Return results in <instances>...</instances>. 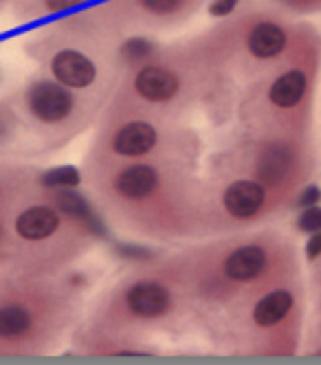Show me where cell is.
I'll return each mask as SVG.
<instances>
[{
	"instance_id": "cell-1",
	"label": "cell",
	"mask_w": 321,
	"mask_h": 365,
	"mask_svg": "<svg viewBox=\"0 0 321 365\" xmlns=\"http://www.w3.org/2000/svg\"><path fill=\"white\" fill-rule=\"evenodd\" d=\"M24 103L29 115L46 125L64 123L75 113V97L68 86L60 84L58 80H36L29 84L24 93Z\"/></svg>"
},
{
	"instance_id": "cell-2",
	"label": "cell",
	"mask_w": 321,
	"mask_h": 365,
	"mask_svg": "<svg viewBox=\"0 0 321 365\" xmlns=\"http://www.w3.org/2000/svg\"><path fill=\"white\" fill-rule=\"evenodd\" d=\"M172 291L156 279H139L123 291V308L137 319H160L172 310Z\"/></svg>"
},
{
	"instance_id": "cell-3",
	"label": "cell",
	"mask_w": 321,
	"mask_h": 365,
	"mask_svg": "<svg viewBox=\"0 0 321 365\" xmlns=\"http://www.w3.org/2000/svg\"><path fill=\"white\" fill-rule=\"evenodd\" d=\"M160 185V174L152 163H130L113 178V192L119 200L139 205L150 200Z\"/></svg>"
},
{
	"instance_id": "cell-4",
	"label": "cell",
	"mask_w": 321,
	"mask_h": 365,
	"mask_svg": "<svg viewBox=\"0 0 321 365\" xmlns=\"http://www.w3.org/2000/svg\"><path fill=\"white\" fill-rule=\"evenodd\" d=\"M132 91L139 99H146L150 103H165L178 95L180 77L168 66L146 62L132 77Z\"/></svg>"
},
{
	"instance_id": "cell-5",
	"label": "cell",
	"mask_w": 321,
	"mask_h": 365,
	"mask_svg": "<svg viewBox=\"0 0 321 365\" xmlns=\"http://www.w3.org/2000/svg\"><path fill=\"white\" fill-rule=\"evenodd\" d=\"M62 212L56 205H31L18 214L14 222L16 236L24 242H44L58 233L62 225Z\"/></svg>"
},
{
	"instance_id": "cell-6",
	"label": "cell",
	"mask_w": 321,
	"mask_h": 365,
	"mask_svg": "<svg viewBox=\"0 0 321 365\" xmlns=\"http://www.w3.org/2000/svg\"><path fill=\"white\" fill-rule=\"evenodd\" d=\"M51 75L68 88H86L97 80V66L82 51L62 48L51 58Z\"/></svg>"
},
{
	"instance_id": "cell-7",
	"label": "cell",
	"mask_w": 321,
	"mask_h": 365,
	"mask_svg": "<svg viewBox=\"0 0 321 365\" xmlns=\"http://www.w3.org/2000/svg\"><path fill=\"white\" fill-rule=\"evenodd\" d=\"M158 143V130L148 121H128L111 137V150L126 159H139L150 154Z\"/></svg>"
},
{
	"instance_id": "cell-8",
	"label": "cell",
	"mask_w": 321,
	"mask_h": 365,
	"mask_svg": "<svg viewBox=\"0 0 321 365\" xmlns=\"http://www.w3.org/2000/svg\"><path fill=\"white\" fill-rule=\"evenodd\" d=\"M264 205V187L255 180H233L223 194L225 212L235 220H249Z\"/></svg>"
},
{
	"instance_id": "cell-9",
	"label": "cell",
	"mask_w": 321,
	"mask_h": 365,
	"mask_svg": "<svg viewBox=\"0 0 321 365\" xmlns=\"http://www.w3.org/2000/svg\"><path fill=\"white\" fill-rule=\"evenodd\" d=\"M266 267V253L258 245H245L233 249L223 262V273L233 282H251Z\"/></svg>"
},
{
	"instance_id": "cell-10",
	"label": "cell",
	"mask_w": 321,
	"mask_h": 365,
	"mask_svg": "<svg viewBox=\"0 0 321 365\" xmlns=\"http://www.w3.org/2000/svg\"><path fill=\"white\" fill-rule=\"evenodd\" d=\"M34 310L22 302L0 304V341H22L34 330Z\"/></svg>"
},
{
	"instance_id": "cell-11",
	"label": "cell",
	"mask_w": 321,
	"mask_h": 365,
	"mask_svg": "<svg viewBox=\"0 0 321 365\" xmlns=\"http://www.w3.org/2000/svg\"><path fill=\"white\" fill-rule=\"evenodd\" d=\"M286 46V34L275 22H258L247 36L249 53L258 60L277 58Z\"/></svg>"
},
{
	"instance_id": "cell-12",
	"label": "cell",
	"mask_w": 321,
	"mask_h": 365,
	"mask_svg": "<svg viewBox=\"0 0 321 365\" xmlns=\"http://www.w3.org/2000/svg\"><path fill=\"white\" fill-rule=\"evenodd\" d=\"M56 207L68 218L82 222L86 227V231L91 233H101L103 225L97 218V214L93 212V207L88 205V200L84 196H79L75 190H58L56 192Z\"/></svg>"
},
{
	"instance_id": "cell-13",
	"label": "cell",
	"mask_w": 321,
	"mask_h": 365,
	"mask_svg": "<svg viewBox=\"0 0 321 365\" xmlns=\"http://www.w3.org/2000/svg\"><path fill=\"white\" fill-rule=\"evenodd\" d=\"M306 86H308V82L302 71H288L273 82V86L269 91V99L277 108H292L302 101Z\"/></svg>"
},
{
	"instance_id": "cell-14",
	"label": "cell",
	"mask_w": 321,
	"mask_h": 365,
	"mask_svg": "<svg viewBox=\"0 0 321 365\" xmlns=\"http://www.w3.org/2000/svg\"><path fill=\"white\" fill-rule=\"evenodd\" d=\"M292 308V295L288 291H273L262 297L253 308V322L262 328L280 324Z\"/></svg>"
},
{
	"instance_id": "cell-15",
	"label": "cell",
	"mask_w": 321,
	"mask_h": 365,
	"mask_svg": "<svg viewBox=\"0 0 321 365\" xmlns=\"http://www.w3.org/2000/svg\"><path fill=\"white\" fill-rule=\"evenodd\" d=\"M288 170V159H286V152L280 150V148H269L260 159V168H258V174L262 180L271 182V185H277V180L286 174Z\"/></svg>"
},
{
	"instance_id": "cell-16",
	"label": "cell",
	"mask_w": 321,
	"mask_h": 365,
	"mask_svg": "<svg viewBox=\"0 0 321 365\" xmlns=\"http://www.w3.org/2000/svg\"><path fill=\"white\" fill-rule=\"evenodd\" d=\"M154 53H156V44L150 38H143V36L128 38L119 46V56H121V60L126 64H146Z\"/></svg>"
},
{
	"instance_id": "cell-17",
	"label": "cell",
	"mask_w": 321,
	"mask_h": 365,
	"mask_svg": "<svg viewBox=\"0 0 321 365\" xmlns=\"http://www.w3.org/2000/svg\"><path fill=\"white\" fill-rule=\"evenodd\" d=\"M40 182H42V187L53 190V192H58V190H75L79 182H82V176H79L77 168L62 165V168L44 172Z\"/></svg>"
},
{
	"instance_id": "cell-18",
	"label": "cell",
	"mask_w": 321,
	"mask_h": 365,
	"mask_svg": "<svg viewBox=\"0 0 321 365\" xmlns=\"http://www.w3.org/2000/svg\"><path fill=\"white\" fill-rule=\"evenodd\" d=\"M185 0H137V5L154 16H170L183 7Z\"/></svg>"
},
{
	"instance_id": "cell-19",
	"label": "cell",
	"mask_w": 321,
	"mask_h": 365,
	"mask_svg": "<svg viewBox=\"0 0 321 365\" xmlns=\"http://www.w3.org/2000/svg\"><path fill=\"white\" fill-rule=\"evenodd\" d=\"M297 227L302 231H308V233L321 231V210H319V207H315V205L306 207V212L297 220Z\"/></svg>"
},
{
	"instance_id": "cell-20",
	"label": "cell",
	"mask_w": 321,
	"mask_h": 365,
	"mask_svg": "<svg viewBox=\"0 0 321 365\" xmlns=\"http://www.w3.org/2000/svg\"><path fill=\"white\" fill-rule=\"evenodd\" d=\"M238 3L240 0H213V3L209 5V14L216 16V18H225L238 7Z\"/></svg>"
},
{
	"instance_id": "cell-21",
	"label": "cell",
	"mask_w": 321,
	"mask_h": 365,
	"mask_svg": "<svg viewBox=\"0 0 321 365\" xmlns=\"http://www.w3.org/2000/svg\"><path fill=\"white\" fill-rule=\"evenodd\" d=\"M82 3H86V0H44V7L49 11H68Z\"/></svg>"
},
{
	"instance_id": "cell-22",
	"label": "cell",
	"mask_w": 321,
	"mask_h": 365,
	"mask_svg": "<svg viewBox=\"0 0 321 365\" xmlns=\"http://www.w3.org/2000/svg\"><path fill=\"white\" fill-rule=\"evenodd\" d=\"M306 253H308L310 259H317L321 255V231H315L310 236V240L306 245Z\"/></svg>"
},
{
	"instance_id": "cell-23",
	"label": "cell",
	"mask_w": 321,
	"mask_h": 365,
	"mask_svg": "<svg viewBox=\"0 0 321 365\" xmlns=\"http://www.w3.org/2000/svg\"><path fill=\"white\" fill-rule=\"evenodd\" d=\"M317 200H321V192H319V187H306V192L300 196V205L302 207H312Z\"/></svg>"
},
{
	"instance_id": "cell-24",
	"label": "cell",
	"mask_w": 321,
	"mask_h": 365,
	"mask_svg": "<svg viewBox=\"0 0 321 365\" xmlns=\"http://www.w3.org/2000/svg\"><path fill=\"white\" fill-rule=\"evenodd\" d=\"M0 240H3V225H0Z\"/></svg>"
},
{
	"instance_id": "cell-25",
	"label": "cell",
	"mask_w": 321,
	"mask_h": 365,
	"mask_svg": "<svg viewBox=\"0 0 321 365\" xmlns=\"http://www.w3.org/2000/svg\"><path fill=\"white\" fill-rule=\"evenodd\" d=\"M0 3H3V0H0Z\"/></svg>"
}]
</instances>
